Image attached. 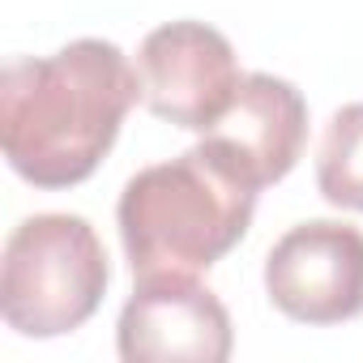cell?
Masks as SVG:
<instances>
[{"instance_id": "cell-2", "label": "cell", "mask_w": 363, "mask_h": 363, "mask_svg": "<svg viewBox=\"0 0 363 363\" xmlns=\"http://www.w3.org/2000/svg\"><path fill=\"white\" fill-rule=\"evenodd\" d=\"M252 214L257 189L206 145H193L128 179L116 206V227L133 278L201 274L248 235Z\"/></svg>"}, {"instance_id": "cell-1", "label": "cell", "mask_w": 363, "mask_h": 363, "mask_svg": "<svg viewBox=\"0 0 363 363\" xmlns=\"http://www.w3.org/2000/svg\"><path fill=\"white\" fill-rule=\"evenodd\" d=\"M141 99V73L107 39H73L13 60L0 77V141L35 189H73L99 171Z\"/></svg>"}, {"instance_id": "cell-6", "label": "cell", "mask_w": 363, "mask_h": 363, "mask_svg": "<svg viewBox=\"0 0 363 363\" xmlns=\"http://www.w3.org/2000/svg\"><path fill=\"white\" fill-rule=\"evenodd\" d=\"M116 346L128 363H223L235 333L223 299L193 274H145L120 312Z\"/></svg>"}, {"instance_id": "cell-5", "label": "cell", "mask_w": 363, "mask_h": 363, "mask_svg": "<svg viewBox=\"0 0 363 363\" xmlns=\"http://www.w3.org/2000/svg\"><path fill=\"white\" fill-rule=\"evenodd\" d=\"M269 303L299 325H342L363 312V231L333 218L291 227L265 257Z\"/></svg>"}, {"instance_id": "cell-3", "label": "cell", "mask_w": 363, "mask_h": 363, "mask_svg": "<svg viewBox=\"0 0 363 363\" xmlns=\"http://www.w3.org/2000/svg\"><path fill=\"white\" fill-rule=\"evenodd\" d=\"M107 282L103 240L82 214H35L5 240L0 312L22 337H65L99 312Z\"/></svg>"}, {"instance_id": "cell-7", "label": "cell", "mask_w": 363, "mask_h": 363, "mask_svg": "<svg viewBox=\"0 0 363 363\" xmlns=\"http://www.w3.org/2000/svg\"><path fill=\"white\" fill-rule=\"evenodd\" d=\"M308 141V103L303 94L274 73H244L223 120L201 133V145L231 167L257 193L291 175Z\"/></svg>"}, {"instance_id": "cell-4", "label": "cell", "mask_w": 363, "mask_h": 363, "mask_svg": "<svg viewBox=\"0 0 363 363\" xmlns=\"http://www.w3.org/2000/svg\"><path fill=\"white\" fill-rule=\"evenodd\" d=\"M137 73L145 107L189 133H210L244 82L231 39L193 18L150 30L137 48Z\"/></svg>"}, {"instance_id": "cell-8", "label": "cell", "mask_w": 363, "mask_h": 363, "mask_svg": "<svg viewBox=\"0 0 363 363\" xmlns=\"http://www.w3.org/2000/svg\"><path fill=\"white\" fill-rule=\"evenodd\" d=\"M316 189L329 206L363 214V103H346L325 124L316 150Z\"/></svg>"}]
</instances>
